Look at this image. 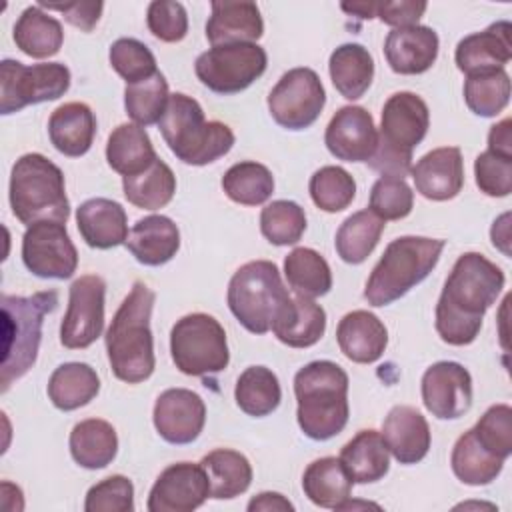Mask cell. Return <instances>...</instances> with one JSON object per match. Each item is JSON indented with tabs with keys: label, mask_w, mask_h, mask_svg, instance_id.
<instances>
[{
	"label": "cell",
	"mask_w": 512,
	"mask_h": 512,
	"mask_svg": "<svg viewBox=\"0 0 512 512\" xmlns=\"http://www.w3.org/2000/svg\"><path fill=\"white\" fill-rule=\"evenodd\" d=\"M504 282L502 268L484 254L464 252L458 256L436 304V332L442 342L450 346L472 344Z\"/></svg>",
	"instance_id": "6da1fadb"
},
{
	"label": "cell",
	"mask_w": 512,
	"mask_h": 512,
	"mask_svg": "<svg viewBox=\"0 0 512 512\" xmlns=\"http://www.w3.org/2000/svg\"><path fill=\"white\" fill-rule=\"evenodd\" d=\"M154 300L156 294L148 284L134 282L106 330L104 340L112 374L126 384L144 382L154 372L156 356L150 330Z\"/></svg>",
	"instance_id": "7a4b0ae2"
},
{
	"label": "cell",
	"mask_w": 512,
	"mask_h": 512,
	"mask_svg": "<svg viewBox=\"0 0 512 512\" xmlns=\"http://www.w3.org/2000/svg\"><path fill=\"white\" fill-rule=\"evenodd\" d=\"M296 420L310 440H330L348 424V374L332 360H314L294 376Z\"/></svg>",
	"instance_id": "3957f363"
},
{
	"label": "cell",
	"mask_w": 512,
	"mask_h": 512,
	"mask_svg": "<svg viewBox=\"0 0 512 512\" xmlns=\"http://www.w3.org/2000/svg\"><path fill=\"white\" fill-rule=\"evenodd\" d=\"M158 128L170 152L190 166L216 162L234 146L230 126L218 120H206L202 106L182 92L170 94Z\"/></svg>",
	"instance_id": "277c9868"
},
{
	"label": "cell",
	"mask_w": 512,
	"mask_h": 512,
	"mask_svg": "<svg viewBox=\"0 0 512 512\" xmlns=\"http://www.w3.org/2000/svg\"><path fill=\"white\" fill-rule=\"evenodd\" d=\"M444 246L446 240L426 236L392 240L366 280V302L380 308L402 298L436 268Z\"/></svg>",
	"instance_id": "5b68a950"
},
{
	"label": "cell",
	"mask_w": 512,
	"mask_h": 512,
	"mask_svg": "<svg viewBox=\"0 0 512 512\" xmlns=\"http://www.w3.org/2000/svg\"><path fill=\"white\" fill-rule=\"evenodd\" d=\"M58 306V292L46 290L32 296H2V392L24 376L36 362L44 316Z\"/></svg>",
	"instance_id": "8992f818"
},
{
	"label": "cell",
	"mask_w": 512,
	"mask_h": 512,
	"mask_svg": "<svg viewBox=\"0 0 512 512\" xmlns=\"http://www.w3.org/2000/svg\"><path fill=\"white\" fill-rule=\"evenodd\" d=\"M10 208L26 226L42 220L66 224L70 202L62 170L38 152L20 156L10 172Z\"/></svg>",
	"instance_id": "52a82bcc"
},
{
	"label": "cell",
	"mask_w": 512,
	"mask_h": 512,
	"mask_svg": "<svg viewBox=\"0 0 512 512\" xmlns=\"http://www.w3.org/2000/svg\"><path fill=\"white\" fill-rule=\"evenodd\" d=\"M228 308L252 334L272 330L278 316L290 304L280 270L270 260H252L240 266L228 282Z\"/></svg>",
	"instance_id": "ba28073f"
},
{
	"label": "cell",
	"mask_w": 512,
	"mask_h": 512,
	"mask_svg": "<svg viewBox=\"0 0 512 512\" xmlns=\"http://www.w3.org/2000/svg\"><path fill=\"white\" fill-rule=\"evenodd\" d=\"M170 354L176 368L186 376L218 374L230 362L222 324L204 312L176 320L170 332Z\"/></svg>",
	"instance_id": "9c48e42d"
},
{
	"label": "cell",
	"mask_w": 512,
	"mask_h": 512,
	"mask_svg": "<svg viewBox=\"0 0 512 512\" xmlns=\"http://www.w3.org/2000/svg\"><path fill=\"white\" fill-rule=\"evenodd\" d=\"M70 88V70L62 62L24 66L18 60L0 62V114L20 112L30 104L50 102Z\"/></svg>",
	"instance_id": "30bf717a"
},
{
	"label": "cell",
	"mask_w": 512,
	"mask_h": 512,
	"mask_svg": "<svg viewBox=\"0 0 512 512\" xmlns=\"http://www.w3.org/2000/svg\"><path fill=\"white\" fill-rule=\"evenodd\" d=\"M266 64V50L256 42L222 44L202 52L194 62V72L208 90L216 94H236L258 80Z\"/></svg>",
	"instance_id": "8fae6325"
},
{
	"label": "cell",
	"mask_w": 512,
	"mask_h": 512,
	"mask_svg": "<svg viewBox=\"0 0 512 512\" xmlns=\"http://www.w3.org/2000/svg\"><path fill=\"white\" fill-rule=\"evenodd\" d=\"M326 104L320 76L312 68H292L280 76L268 94V110L274 122L286 130L312 126Z\"/></svg>",
	"instance_id": "7c38bea8"
},
{
	"label": "cell",
	"mask_w": 512,
	"mask_h": 512,
	"mask_svg": "<svg viewBox=\"0 0 512 512\" xmlns=\"http://www.w3.org/2000/svg\"><path fill=\"white\" fill-rule=\"evenodd\" d=\"M22 262L38 278H70L78 268V252L66 224L52 220L30 224L22 236Z\"/></svg>",
	"instance_id": "4fadbf2b"
},
{
	"label": "cell",
	"mask_w": 512,
	"mask_h": 512,
	"mask_svg": "<svg viewBox=\"0 0 512 512\" xmlns=\"http://www.w3.org/2000/svg\"><path fill=\"white\" fill-rule=\"evenodd\" d=\"M106 282L98 274H84L70 284L68 308L60 324V344L82 350L94 344L104 330Z\"/></svg>",
	"instance_id": "5bb4252c"
},
{
	"label": "cell",
	"mask_w": 512,
	"mask_h": 512,
	"mask_svg": "<svg viewBox=\"0 0 512 512\" xmlns=\"http://www.w3.org/2000/svg\"><path fill=\"white\" fill-rule=\"evenodd\" d=\"M422 402L438 420H456L472 406V376L452 360H440L426 368L422 382Z\"/></svg>",
	"instance_id": "9a60e30c"
},
{
	"label": "cell",
	"mask_w": 512,
	"mask_h": 512,
	"mask_svg": "<svg viewBox=\"0 0 512 512\" xmlns=\"http://www.w3.org/2000/svg\"><path fill=\"white\" fill-rule=\"evenodd\" d=\"M210 496V480L202 464L176 462L160 472L150 488V512H192Z\"/></svg>",
	"instance_id": "2e32d148"
},
{
	"label": "cell",
	"mask_w": 512,
	"mask_h": 512,
	"mask_svg": "<svg viewBox=\"0 0 512 512\" xmlns=\"http://www.w3.org/2000/svg\"><path fill=\"white\" fill-rule=\"evenodd\" d=\"M154 428L170 444L194 442L206 424L204 400L188 388H168L154 404Z\"/></svg>",
	"instance_id": "e0dca14e"
},
{
	"label": "cell",
	"mask_w": 512,
	"mask_h": 512,
	"mask_svg": "<svg viewBox=\"0 0 512 512\" xmlns=\"http://www.w3.org/2000/svg\"><path fill=\"white\" fill-rule=\"evenodd\" d=\"M328 152L344 162H368L378 146L372 114L362 106H342L330 118L324 134Z\"/></svg>",
	"instance_id": "ac0fdd59"
},
{
	"label": "cell",
	"mask_w": 512,
	"mask_h": 512,
	"mask_svg": "<svg viewBox=\"0 0 512 512\" xmlns=\"http://www.w3.org/2000/svg\"><path fill=\"white\" fill-rule=\"evenodd\" d=\"M416 192L426 200L446 202L460 194L464 186V160L456 146L434 148L410 170Z\"/></svg>",
	"instance_id": "d6986e66"
},
{
	"label": "cell",
	"mask_w": 512,
	"mask_h": 512,
	"mask_svg": "<svg viewBox=\"0 0 512 512\" xmlns=\"http://www.w3.org/2000/svg\"><path fill=\"white\" fill-rule=\"evenodd\" d=\"M428 126L430 112L426 102L414 92H394L384 102L378 138L412 152L424 140Z\"/></svg>",
	"instance_id": "ffe728a7"
},
{
	"label": "cell",
	"mask_w": 512,
	"mask_h": 512,
	"mask_svg": "<svg viewBox=\"0 0 512 512\" xmlns=\"http://www.w3.org/2000/svg\"><path fill=\"white\" fill-rule=\"evenodd\" d=\"M440 40L430 26L394 28L384 40V56L392 72L414 76L432 68L438 58Z\"/></svg>",
	"instance_id": "44dd1931"
},
{
	"label": "cell",
	"mask_w": 512,
	"mask_h": 512,
	"mask_svg": "<svg viewBox=\"0 0 512 512\" xmlns=\"http://www.w3.org/2000/svg\"><path fill=\"white\" fill-rule=\"evenodd\" d=\"M512 24L498 20L482 32L464 36L454 52V60L460 72L474 74L486 70L504 68L512 58Z\"/></svg>",
	"instance_id": "7402d4cb"
},
{
	"label": "cell",
	"mask_w": 512,
	"mask_h": 512,
	"mask_svg": "<svg viewBox=\"0 0 512 512\" xmlns=\"http://www.w3.org/2000/svg\"><path fill=\"white\" fill-rule=\"evenodd\" d=\"M382 438L388 452L400 464H416L430 450V426L426 418L412 406L398 404L390 408L382 422Z\"/></svg>",
	"instance_id": "603a6c76"
},
{
	"label": "cell",
	"mask_w": 512,
	"mask_h": 512,
	"mask_svg": "<svg viewBox=\"0 0 512 512\" xmlns=\"http://www.w3.org/2000/svg\"><path fill=\"white\" fill-rule=\"evenodd\" d=\"M76 224L82 240L96 250L126 244L128 216L122 204L110 198H90L76 208Z\"/></svg>",
	"instance_id": "cb8c5ba5"
},
{
	"label": "cell",
	"mask_w": 512,
	"mask_h": 512,
	"mask_svg": "<svg viewBox=\"0 0 512 512\" xmlns=\"http://www.w3.org/2000/svg\"><path fill=\"white\" fill-rule=\"evenodd\" d=\"M340 352L356 364H374L388 346V330L368 310H352L342 316L336 328Z\"/></svg>",
	"instance_id": "d4e9b609"
},
{
	"label": "cell",
	"mask_w": 512,
	"mask_h": 512,
	"mask_svg": "<svg viewBox=\"0 0 512 512\" xmlns=\"http://www.w3.org/2000/svg\"><path fill=\"white\" fill-rule=\"evenodd\" d=\"M206 22V38L212 46L256 42L264 34V22L256 2H212Z\"/></svg>",
	"instance_id": "484cf974"
},
{
	"label": "cell",
	"mask_w": 512,
	"mask_h": 512,
	"mask_svg": "<svg viewBox=\"0 0 512 512\" xmlns=\"http://www.w3.org/2000/svg\"><path fill=\"white\" fill-rule=\"evenodd\" d=\"M126 248L140 264L162 266L176 256L180 248V230L168 216H144L128 232Z\"/></svg>",
	"instance_id": "4316f807"
},
{
	"label": "cell",
	"mask_w": 512,
	"mask_h": 512,
	"mask_svg": "<svg viewBox=\"0 0 512 512\" xmlns=\"http://www.w3.org/2000/svg\"><path fill=\"white\" fill-rule=\"evenodd\" d=\"M52 146L70 158L84 156L96 136V116L84 102H66L48 118Z\"/></svg>",
	"instance_id": "83f0119b"
},
{
	"label": "cell",
	"mask_w": 512,
	"mask_h": 512,
	"mask_svg": "<svg viewBox=\"0 0 512 512\" xmlns=\"http://www.w3.org/2000/svg\"><path fill=\"white\" fill-rule=\"evenodd\" d=\"M340 462L356 484L382 480L390 470V452L380 432L360 430L340 450Z\"/></svg>",
	"instance_id": "f1b7e54d"
},
{
	"label": "cell",
	"mask_w": 512,
	"mask_h": 512,
	"mask_svg": "<svg viewBox=\"0 0 512 512\" xmlns=\"http://www.w3.org/2000/svg\"><path fill=\"white\" fill-rule=\"evenodd\" d=\"M274 336L290 348H310L326 332V312L306 296H294L272 326Z\"/></svg>",
	"instance_id": "f546056e"
},
{
	"label": "cell",
	"mask_w": 512,
	"mask_h": 512,
	"mask_svg": "<svg viewBox=\"0 0 512 512\" xmlns=\"http://www.w3.org/2000/svg\"><path fill=\"white\" fill-rule=\"evenodd\" d=\"M46 392L58 410L72 412L98 396L100 378L90 364L64 362L50 374Z\"/></svg>",
	"instance_id": "4dcf8cb0"
},
{
	"label": "cell",
	"mask_w": 512,
	"mask_h": 512,
	"mask_svg": "<svg viewBox=\"0 0 512 512\" xmlns=\"http://www.w3.org/2000/svg\"><path fill=\"white\" fill-rule=\"evenodd\" d=\"M16 48L30 58H50L56 56L64 42L62 24L44 12L42 6H28L14 24L12 34Z\"/></svg>",
	"instance_id": "1f68e13d"
},
{
	"label": "cell",
	"mask_w": 512,
	"mask_h": 512,
	"mask_svg": "<svg viewBox=\"0 0 512 512\" xmlns=\"http://www.w3.org/2000/svg\"><path fill=\"white\" fill-rule=\"evenodd\" d=\"M328 72L334 88L346 100H358L374 80V58L362 44H342L328 60Z\"/></svg>",
	"instance_id": "d6a6232c"
},
{
	"label": "cell",
	"mask_w": 512,
	"mask_h": 512,
	"mask_svg": "<svg viewBox=\"0 0 512 512\" xmlns=\"http://www.w3.org/2000/svg\"><path fill=\"white\" fill-rule=\"evenodd\" d=\"M70 454L86 470L106 468L118 452V436L110 422L88 418L78 422L70 432Z\"/></svg>",
	"instance_id": "836d02e7"
},
{
	"label": "cell",
	"mask_w": 512,
	"mask_h": 512,
	"mask_svg": "<svg viewBox=\"0 0 512 512\" xmlns=\"http://www.w3.org/2000/svg\"><path fill=\"white\" fill-rule=\"evenodd\" d=\"M156 158L152 140L142 126L120 124L110 132L106 160L114 172L122 174V178L144 172Z\"/></svg>",
	"instance_id": "e575fe53"
},
{
	"label": "cell",
	"mask_w": 512,
	"mask_h": 512,
	"mask_svg": "<svg viewBox=\"0 0 512 512\" xmlns=\"http://www.w3.org/2000/svg\"><path fill=\"white\" fill-rule=\"evenodd\" d=\"M352 484V478L336 456H324L310 462L302 474V490L306 498L320 508L336 510L350 498Z\"/></svg>",
	"instance_id": "d590c367"
},
{
	"label": "cell",
	"mask_w": 512,
	"mask_h": 512,
	"mask_svg": "<svg viewBox=\"0 0 512 512\" xmlns=\"http://www.w3.org/2000/svg\"><path fill=\"white\" fill-rule=\"evenodd\" d=\"M210 480V498L230 500L244 494L252 484L248 458L230 448H216L200 460Z\"/></svg>",
	"instance_id": "8d00e7d4"
},
{
	"label": "cell",
	"mask_w": 512,
	"mask_h": 512,
	"mask_svg": "<svg viewBox=\"0 0 512 512\" xmlns=\"http://www.w3.org/2000/svg\"><path fill=\"white\" fill-rule=\"evenodd\" d=\"M502 458L490 454L474 436L472 428L466 430L454 444L450 454V466L456 478L468 486H486L494 482L502 468Z\"/></svg>",
	"instance_id": "74e56055"
},
{
	"label": "cell",
	"mask_w": 512,
	"mask_h": 512,
	"mask_svg": "<svg viewBox=\"0 0 512 512\" xmlns=\"http://www.w3.org/2000/svg\"><path fill=\"white\" fill-rule=\"evenodd\" d=\"M126 200L142 210H158L170 204L176 194V176L172 168L156 158L144 172L122 178Z\"/></svg>",
	"instance_id": "f35d334b"
},
{
	"label": "cell",
	"mask_w": 512,
	"mask_h": 512,
	"mask_svg": "<svg viewBox=\"0 0 512 512\" xmlns=\"http://www.w3.org/2000/svg\"><path fill=\"white\" fill-rule=\"evenodd\" d=\"M284 276L296 296L318 298L330 292L332 272L324 256L312 248L300 246L284 258Z\"/></svg>",
	"instance_id": "ab89813d"
},
{
	"label": "cell",
	"mask_w": 512,
	"mask_h": 512,
	"mask_svg": "<svg viewBox=\"0 0 512 512\" xmlns=\"http://www.w3.org/2000/svg\"><path fill=\"white\" fill-rule=\"evenodd\" d=\"M234 400L248 416L262 418L272 414L282 400L278 376L266 366H248L236 380Z\"/></svg>",
	"instance_id": "60d3db41"
},
{
	"label": "cell",
	"mask_w": 512,
	"mask_h": 512,
	"mask_svg": "<svg viewBox=\"0 0 512 512\" xmlns=\"http://www.w3.org/2000/svg\"><path fill=\"white\" fill-rule=\"evenodd\" d=\"M384 220L370 210H360L348 216L336 232V252L346 264H362L378 246L384 232Z\"/></svg>",
	"instance_id": "b9f144b4"
},
{
	"label": "cell",
	"mask_w": 512,
	"mask_h": 512,
	"mask_svg": "<svg viewBox=\"0 0 512 512\" xmlns=\"http://www.w3.org/2000/svg\"><path fill=\"white\" fill-rule=\"evenodd\" d=\"M222 190L236 204L260 206L274 192V176L260 162H236L224 172Z\"/></svg>",
	"instance_id": "7bdbcfd3"
},
{
	"label": "cell",
	"mask_w": 512,
	"mask_h": 512,
	"mask_svg": "<svg viewBox=\"0 0 512 512\" xmlns=\"http://www.w3.org/2000/svg\"><path fill=\"white\" fill-rule=\"evenodd\" d=\"M466 106L482 118L498 116L510 102V76L504 68L474 72L464 82Z\"/></svg>",
	"instance_id": "ee69618b"
},
{
	"label": "cell",
	"mask_w": 512,
	"mask_h": 512,
	"mask_svg": "<svg viewBox=\"0 0 512 512\" xmlns=\"http://www.w3.org/2000/svg\"><path fill=\"white\" fill-rule=\"evenodd\" d=\"M168 82L162 72L140 80L136 84H126L124 88V108L126 114L138 126H150L160 122L168 104Z\"/></svg>",
	"instance_id": "f6af8a7d"
},
{
	"label": "cell",
	"mask_w": 512,
	"mask_h": 512,
	"mask_svg": "<svg viewBox=\"0 0 512 512\" xmlns=\"http://www.w3.org/2000/svg\"><path fill=\"white\" fill-rule=\"evenodd\" d=\"M308 192L320 210L336 214L352 204L356 196V182L352 174L340 166H322L312 174Z\"/></svg>",
	"instance_id": "bcb514c9"
},
{
	"label": "cell",
	"mask_w": 512,
	"mask_h": 512,
	"mask_svg": "<svg viewBox=\"0 0 512 512\" xmlns=\"http://www.w3.org/2000/svg\"><path fill=\"white\" fill-rule=\"evenodd\" d=\"M306 230V214L294 200H274L260 212V232L274 246L296 244Z\"/></svg>",
	"instance_id": "7dc6e473"
},
{
	"label": "cell",
	"mask_w": 512,
	"mask_h": 512,
	"mask_svg": "<svg viewBox=\"0 0 512 512\" xmlns=\"http://www.w3.org/2000/svg\"><path fill=\"white\" fill-rule=\"evenodd\" d=\"M108 58L112 68L126 80V84H136L158 72L152 50L136 38H118L112 42Z\"/></svg>",
	"instance_id": "c3c4849f"
},
{
	"label": "cell",
	"mask_w": 512,
	"mask_h": 512,
	"mask_svg": "<svg viewBox=\"0 0 512 512\" xmlns=\"http://www.w3.org/2000/svg\"><path fill=\"white\" fill-rule=\"evenodd\" d=\"M370 212L380 220H402L414 208V192L402 178L380 176L370 190Z\"/></svg>",
	"instance_id": "681fc988"
},
{
	"label": "cell",
	"mask_w": 512,
	"mask_h": 512,
	"mask_svg": "<svg viewBox=\"0 0 512 512\" xmlns=\"http://www.w3.org/2000/svg\"><path fill=\"white\" fill-rule=\"evenodd\" d=\"M472 432L490 454L506 460L512 454V408L508 404L490 406Z\"/></svg>",
	"instance_id": "f907efd6"
},
{
	"label": "cell",
	"mask_w": 512,
	"mask_h": 512,
	"mask_svg": "<svg viewBox=\"0 0 512 512\" xmlns=\"http://www.w3.org/2000/svg\"><path fill=\"white\" fill-rule=\"evenodd\" d=\"M86 512H132L134 484L122 474H112L94 484L84 500Z\"/></svg>",
	"instance_id": "816d5d0a"
},
{
	"label": "cell",
	"mask_w": 512,
	"mask_h": 512,
	"mask_svg": "<svg viewBox=\"0 0 512 512\" xmlns=\"http://www.w3.org/2000/svg\"><path fill=\"white\" fill-rule=\"evenodd\" d=\"M474 178L480 192L492 198H504L512 192V156L486 150L474 160Z\"/></svg>",
	"instance_id": "f5cc1de1"
},
{
	"label": "cell",
	"mask_w": 512,
	"mask_h": 512,
	"mask_svg": "<svg viewBox=\"0 0 512 512\" xmlns=\"http://www.w3.org/2000/svg\"><path fill=\"white\" fill-rule=\"evenodd\" d=\"M146 24L152 36L162 42H180L188 34V14L180 2L154 0L148 4Z\"/></svg>",
	"instance_id": "db71d44e"
},
{
	"label": "cell",
	"mask_w": 512,
	"mask_h": 512,
	"mask_svg": "<svg viewBox=\"0 0 512 512\" xmlns=\"http://www.w3.org/2000/svg\"><path fill=\"white\" fill-rule=\"evenodd\" d=\"M368 166L382 176L404 180V176H408L412 170V152L396 148L384 142L382 138H378V146L372 158L368 160Z\"/></svg>",
	"instance_id": "11a10c76"
},
{
	"label": "cell",
	"mask_w": 512,
	"mask_h": 512,
	"mask_svg": "<svg viewBox=\"0 0 512 512\" xmlns=\"http://www.w3.org/2000/svg\"><path fill=\"white\" fill-rule=\"evenodd\" d=\"M428 4L422 0H396V2H378L376 18L392 28L416 26Z\"/></svg>",
	"instance_id": "9f6ffc18"
},
{
	"label": "cell",
	"mask_w": 512,
	"mask_h": 512,
	"mask_svg": "<svg viewBox=\"0 0 512 512\" xmlns=\"http://www.w3.org/2000/svg\"><path fill=\"white\" fill-rule=\"evenodd\" d=\"M38 6L42 8H48V10H56V12H62L64 18L84 30V32H90L98 20H100V14L104 10V4L102 2H64V4H46V2H38Z\"/></svg>",
	"instance_id": "6f0895ef"
},
{
	"label": "cell",
	"mask_w": 512,
	"mask_h": 512,
	"mask_svg": "<svg viewBox=\"0 0 512 512\" xmlns=\"http://www.w3.org/2000/svg\"><path fill=\"white\" fill-rule=\"evenodd\" d=\"M248 512H292L294 504L280 492H260L248 502Z\"/></svg>",
	"instance_id": "680465c9"
},
{
	"label": "cell",
	"mask_w": 512,
	"mask_h": 512,
	"mask_svg": "<svg viewBox=\"0 0 512 512\" xmlns=\"http://www.w3.org/2000/svg\"><path fill=\"white\" fill-rule=\"evenodd\" d=\"M488 150L502 156H512V120L510 118H504L498 124L490 126Z\"/></svg>",
	"instance_id": "91938a15"
},
{
	"label": "cell",
	"mask_w": 512,
	"mask_h": 512,
	"mask_svg": "<svg viewBox=\"0 0 512 512\" xmlns=\"http://www.w3.org/2000/svg\"><path fill=\"white\" fill-rule=\"evenodd\" d=\"M510 212H504L500 218L494 220L492 230H490V238L494 248L502 250L506 256H510Z\"/></svg>",
	"instance_id": "94428289"
},
{
	"label": "cell",
	"mask_w": 512,
	"mask_h": 512,
	"mask_svg": "<svg viewBox=\"0 0 512 512\" xmlns=\"http://www.w3.org/2000/svg\"><path fill=\"white\" fill-rule=\"evenodd\" d=\"M376 4L378 2H352V4H340V8L348 14H354L358 18H364V20H372L376 18Z\"/></svg>",
	"instance_id": "6125c7cd"
},
{
	"label": "cell",
	"mask_w": 512,
	"mask_h": 512,
	"mask_svg": "<svg viewBox=\"0 0 512 512\" xmlns=\"http://www.w3.org/2000/svg\"><path fill=\"white\" fill-rule=\"evenodd\" d=\"M354 508H380L378 504H372V502H354V500H346L342 502L336 510H354Z\"/></svg>",
	"instance_id": "be15d7a7"
}]
</instances>
